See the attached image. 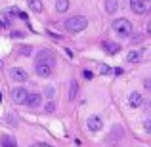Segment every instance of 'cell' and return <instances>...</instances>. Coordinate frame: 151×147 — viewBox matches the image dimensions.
Listing matches in <instances>:
<instances>
[{
    "label": "cell",
    "mask_w": 151,
    "mask_h": 147,
    "mask_svg": "<svg viewBox=\"0 0 151 147\" xmlns=\"http://www.w3.org/2000/svg\"><path fill=\"white\" fill-rule=\"evenodd\" d=\"M105 10H107V14H115L119 10V2L117 0H105Z\"/></svg>",
    "instance_id": "16"
},
{
    "label": "cell",
    "mask_w": 151,
    "mask_h": 147,
    "mask_svg": "<svg viewBox=\"0 0 151 147\" xmlns=\"http://www.w3.org/2000/svg\"><path fill=\"white\" fill-rule=\"evenodd\" d=\"M37 63L40 65H48V67H54L55 65V54L50 50H40L37 54Z\"/></svg>",
    "instance_id": "3"
},
{
    "label": "cell",
    "mask_w": 151,
    "mask_h": 147,
    "mask_svg": "<svg viewBox=\"0 0 151 147\" xmlns=\"http://www.w3.org/2000/svg\"><path fill=\"white\" fill-rule=\"evenodd\" d=\"M10 77H12V80L25 82L27 78H29V75H27V71H25V69H21V67H14V69L10 71Z\"/></svg>",
    "instance_id": "6"
},
{
    "label": "cell",
    "mask_w": 151,
    "mask_h": 147,
    "mask_svg": "<svg viewBox=\"0 0 151 147\" xmlns=\"http://www.w3.org/2000/svg\"><path fill=\"white\" fill-rule=\"evenodd\" d=\"M21 37H23L21 31H14V33H12V38H21Z\"/></svg>",
    "instance_id": "25"
},
{
    "label": "cell",
    "mask_w": 151,
    "mask_h": 147,
    "mask_svg": "<svg viewBox=\"0 0 151 147\" xmlns=\"http://www.w3.org/2000/svg\"><path fill=\"white\" fill-rule=\"evenodd\" d=\"M144 84H145V88H147V90H151V80H145Z\"/></svg>",
    "instance_id": "28"
},
{
    "label": "cell",
    "mask_w": 151,
    "mask_h": 147,
    "mask_svg": "<svg viewBox=\"0 0 151 147\" xmlns=\"http://www.w3.org/2000/svg\"><path fill=\"white\" fill-rule=\"evenodd\" d=\"M82 75H84V78H86V80H92V78H94V73H92V71H84Z\"/></svg>",
    "instance_id": "24"
},
{
    "label": "cell",
    "mask_w": 151,
    "mask_h": 147,
    "mask_svg": "<svg viewBox=\"0 0 151 147\" xmlns=\"http://www.w3.org/2000/svg\"><path fill=\"white\" fill-rule=\"evenodd\" d=\"M145 2H149V0H145Z\"/></svg>",
    "instance_id": "31"
},
{
    "label": "cell",
    "mask_w": 151,
    "mask_h": 147,
    "mask_svg": "<svg viewBox=\"0 0 151 147\" xmlns=\"http://www.w3.org/2000/svg\"><path fill=\"white\" fill-rule=\"evenodd\" d=\"M2 147H15V140L12 136H4L2 138Z\"/></svg>",
    "instance_id": "18"
},
{
    "label": "cell",
    "mask_w": 151,
    "mask_h": 147,
    "mask_svg": "<svg viewBox=\"0 0 151 147\" xmlns=\"http://www.w3.org/2000/svg\"><path fill=\"white\" fill-rule=\"evenodd\" d=\"M113 31L115 33H119L121 34V37H130V34H132V31H134V27H132V23L128 21V19H115L113 21Z\"/></svg>",
    "instance_id": "2"
},
{
    "label": "cell",
    "mask_w": 151,
    "mask_h": 147,
    "mask_svg": "<svg viewBox=\"0 0 151 147\" xmlns=\"http://www.w3.org/2000/svg\"><path fill=\"white\" fill-rule=\"evenodd\" d=\"M0 101H2V94H0Z\"/></svg>",
    "instance_id": "30"
},
{
    "label": "cell",
    "mask_w": 151,
    "mask_h": 147,
    "mask_svg": "<svg viewBox=\"0 0 151 147\" xmlns=\"http://www.w3.org/2000/svg\"><path fill=\"white\" fill-rule=\"evenodd\" d=\"M63 27H65L67 33H81V31H84L88 27V17H84V15H73V17L63 21Z\"/></svg>",
    "instance_id": "1"
},
{
    "label": "cell",
    "mask_w": 151,
    "mask_h": 147,
    "mask_svg": "<svg viewBox=\"0 0 151 147\" xmlns=\"http://www.w3.org/2000/svg\"><path fill=\"white\" fill-rule=\"evenodd\" d=\"M101 50L105 52V54H109V55H115V54L121 52V46L115 44V42H111V40H103L101 42Z\"/></svg>",
    "instance_id": "8"
},
{
    "label": "cell",
    "mask_w": 151,
    "mask_h": 147,
    "mask_svg": "<svg viewBox=\"0 0 151 147\" xmlns=\"http://www.w3.org/2000/svg\"><path fill=\"white\" fill-rule=\"evenodd\" d=\"M31 50H33L31 46H23V48H21V54L23 55H31Z\"/></svg>",
    "instance_id": "23"
},
{
    "label": "cell",
    "mask_w": 151,
    "mask_h": 147,
    "mask_svg": "<svg viewBox=\"0 0 151 147\" xmlns=\"http://www.w3.org/2000/svg\"><path fill=\"white\" fill-rule=\"evenodd\" d=\"M4 14L6 15H19V10H15V8H6Z\"/></svg>",
    "instance_id": "20"
},
{
    "label": "cell",
    "mask_w": 151,
    "mask_h": 147,
    "mask_svg": "<svg viewBox=\"0 0 151 147\" xmlns=\"http://www.w3.org/2000/svg\"><path fill=\"white\" fill-rule=\"evenodd\" d=\"M40 103H42V96L40 94H29V98H27V105L31 107V109H37V107H40Z\"/></svg>",
    "instance_id": "10"
},
{
    "label": "cell",
    "mask_w": 151,
    "mask_h": 147,
    "mask_svg": "<svg viewBox=\"0 0 151 147\" xmlns=\"http://www.w3.org/2000/svg\"><path fill=\"white\" fill-rule=\"evenodd\" d=\"M44 111H46V113H54V111H55V103L54 101H48L44 105Z\"/></svg>",
    "instance_id": "19"
},
{
    "label": "cell",
    "mask_w": 151,
    "mask_h": 147,
    "mask_svg": "<svg viewBox=\"0 0 151 147\" xmlns=\"http://www.w3.org/2000/svg\"><path fill=\"white\" fill-rule=\"evenodd\" d=\"M77 96H78V82L77 80H71V84H69V99L73 101Z\"/></svg>",
    "instance_id": "15"
},
{
    "label": "cell",
    "mask_w": 151,
    "mask_h": 147,
    "mask_svg": "<svg viewBox=\"0 0 151 147\" xmlns=\"http://www.w3.org/2000/svg\"><path fill=\"white\" fill-rule=\"evenodd\" d=\"M121 138H122V128L119 124H115L113 130H111V134H109V138H107V141H109V143H117Z\"/></svg>",
    "instance_id": "9"
},
{
    "label": "cell",
    "mask_w": 151,
    "mask_h": 147,
    "mask_svg": "<svg viewBox=\"0 0 151 147\" xmlns=\"http://www.w3.org/2000/svg\"><path fill=\"white\" fill-rule=\"evenodd\" d=\"M31 147H52V145H48V143H35V145H31Z\"/></svg>",
    "instance_id": "27"
},
{
    "label": "cell",
    "mask_w": 151,
    "mask_h": 147,
    "mask_svg": "<svg viewBox=\"0 0 151 147\" xmlns=\"http://www.w3.org/2000/svg\"><path fill=\"white\" fill-rule=\"evenodd\" d=\"M27 4H29V8L35 11V14H40V11L44 10V6H42L40 0H27Z\"/></svg>",
    "instance_id": "13"
},
{
    "label": "cell",
    "mask_w": 151,
    "mask_h": 147,
    "mask_svg": "<svg viewBox=\"0 0 151 147\" xmlns=\"http://www.w3.org/2000/svg\"><path fill=\"white\" fill-rule=\"evenodd\" d=\"M35 71H37V75H38V77H42V78H48L50 75H52V67L40 65V63H37V65H35Z\"/></svg>",
    "instance_id": "11"
},
{
    "label": "cell",
    "mask_w": 151,
    "mask_h": 147,
    "mask_svg": "<svg viewBox=\"0 0 151 147\" xmlns=\"http://www.w3.org/2000/svg\"><path fill=\"white\" fill-rule=\"evenodd\" d=\"M144 126H145V132H149V134H151V117H149V118H145Z\"/></svg>",
    "instance_id": "22"
},
{
    "label": "cell",
    "mask_w": 151,
    "mask_h": 147,
    "mask_svg": "<svg viewBox=\"0 0 151 147\" xmlns=\"http://www.w3.org/2000/svg\"><path fill=\"white\" fill-rule=\"evenodd\" d=\"M27 98H29V92H27L25 88H21V86H17V88L12 90V101L17 103V105L27 103Z\"/></svg>",
    "instance_id": "4"
},
{
    "label": "cell",
    "mask_w": 151,
    "mask_h": 147,
    "mask_svg": "<svg viewBox=\"0 0 151 147\" xmlns=\"http://www.w3.org/2000/svg\"><path fill=\"white\" fill-rule=\"evenodd\" d=\"M130 10L134 11V14H145L147 11V4H145V0H130Z\"/></svg>",
    "instance_id": "7"
},
{
    "label": "cell",
    "mask_w": 151,
    "mask_h": 147,
    "mask_svg": "<svg viewBox=\"0 0 151 147\" xmlns=\"http://www.w3.org/2000/svg\"><path fill=\"white\" fill-rule=\"evenodd\" d=\"M69 0H58L55 2V11H59V14H65L67 10H69Z\"/></svg>",
    "instance_id": "14"
},
{
    "label": "cell",
    "mask_w": 151,
    "mask_h": 147,
    "mask_svg": "<svg viewBox=\"0 0 151 147\" xmlns=\"http://www.w3.org/2000/svg\"><path fill=\"white\" fill-rule=\"evenodd\" d=\"M140 59H142V52H140V50H132L128 55H126V61H128V63L140 61Z\"/></svg>",
    "instance_id": "17"
},
{
    "label": "cell",
    "mask_w": 151,
    "mask_h": 147,
    "mask_svg": "<svg viewBox=\"0 0 151 147\" xmlns=\"http://www.w3.org/2000/svg\"><path fill=\"white\" fill-rule=\"evenodd\" d=\"M147 33H149V37H151V21L147 23Z\"/></svg>",
    "instance_id": "29"
},
{
    "label": "cell",
    "mask_w": 151,
    "mask_h": 147,
    "mask_svg": "<svg viewBox=\"0 0 151 147\" xmlns=\"http://www.w3.org/2000/svg\"><path fill=\"white\" fill-rule=\"evenodd\" d=\"M128 103L132 107H140L142 103H144V98H142V94H138V92H132L128 96Z\"/></svg>",
    "instance_id": "12"
},
{
    "label": "cell",
    "mask_w": 151,
    "mask_h": 147,
    "mask_svg": "<svg viewBox=\"0 0 151 147\" xmlns=\"http://www.w3.org/2000/svg\"><path fill=\"white\" fill-rule=\"evenodd\" d=\"M44 92H46V98H48L50 101H52V98H54V88H52V86H48V88H46Z\"/></svg>",
    "instance_id": "21"
},
{
    "label": "cell",
    "mask_w": 151,
    "mask_h": 147,
    "mask_svg": "<svg viewBox=\"0 0 151 147\" xmlns=\"http://www.w3.org/2000/svg\"><path fill=\"white\" fill-rule=\"evenodd\" d=\"M86 126H88V130H92V132H100L103 128V120L98 115H92V117H88V120H86Z\"/></svg>",
    "instance_id": "5"
},
{
    "label": "cell",
    "mask_w": 151,
    "mask_h": 147,
    "mask_svg": "<svg viewBox=\"0 0 151 147\" xmlns=\"http://www.w3.org/2000/svg\"><path fill=\"white\" fill-rule=\"evenodd\" d=\"M107 73H111V69H109V67H105V65H103V67H101V75H107Z\"/></svg>",
    "instance_id": "26"
}]
</instances>
